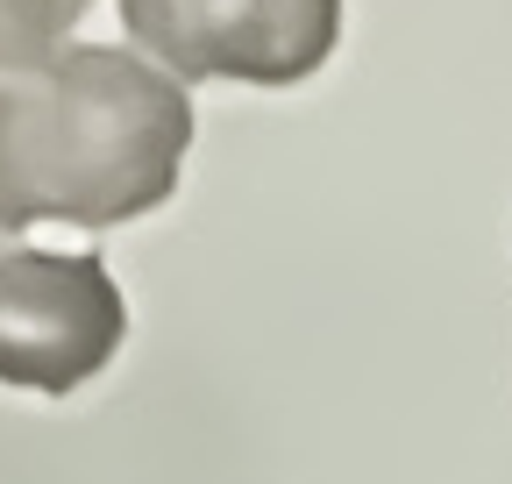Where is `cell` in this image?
Wrapping results in <instances>:
<instances>
[{
	"label": "cell",
	"instance_id": "7a4b0ae2",
	"mask_svg": "<svg viewBox=\"0 0 512 484\" xmlns=\"http://www.w3.org/2000/svg\"><path fill=\"white\" fill-rule=\"evenodd\" d=\"M121 29L185 86H299L342 43V0H121Z\"/></svg>",
	"mask_w": 512,
	"mask_h": 484
},
{
	"label": "cell",
	"instance_id": "277c9868",
	"mask_svg": "<svg viewBox=\"0 0 512 484\" xmlns=\"http://www.w3.org/2000/svg\"><path fill=\"white\" fill-rule=\"evenodd\" d=\"M93 0H0V72H29L64 50Z\"/></svg>",
	"mask_w": 512,
	"mask_h": 484
},
{
	"label": "cell",
	"instance_id": "3957f363",
	"mask_svg": "<svg viewBox=\"0 0 512 484\" xmlns=\"http://www.w3.org/2000/svg\"><path fill=\"white\" fill-rule=\"evenodd\" d=\"M128 299L93 250L50 257L0 242V385L22 392H79L121 356Z\"/></svg>",
	"mask_w": 512,
	"mask_h": 484
},
{
	"label": "cell",
	"instance_id": "6da1fadb",
	"mask_svg": "<svg viewBox=\"0 0 512 484\" xmlns=\"http://www.w3.org/2000/svg\"><path fill=\"white\" fill-rule=\"evenodd\" d=\"M192 93L157 57L72 43L0 72V242L36 221L121 228L178 193Z\"/></svg>",
	"mask_w": 512,
	"mask_h": 484
}]
</instances>
